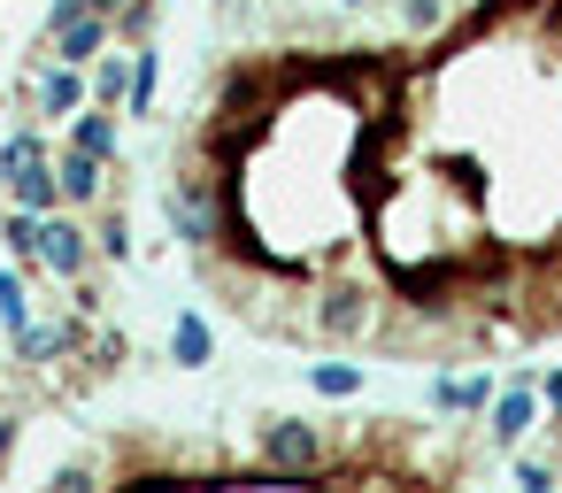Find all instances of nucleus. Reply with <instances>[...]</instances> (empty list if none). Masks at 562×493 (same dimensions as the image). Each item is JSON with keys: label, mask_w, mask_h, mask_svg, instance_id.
Masks as SVG:
<instances>
[{"label": "nucleus", "mask_w": 562, "mask_h": 493, "mask_svg": "<svg viewBox=\"0 0 562 493\" xmlns=\"http://www.w3.org/2000/svg\"><path fill=\"white\" fill-rule=\"evenodd\" d=\"M86 101H93V70L55 63V55H32V70H24V116L32 124H70Z\"/></svg>", "instance_id": "1"}, {"label": "nucleus", "mask_w": 562, "mask_h": 493, "mask_svg": "<svg viewBox=\"0 0 562 493\" xmlns=\"http://www.w3.org/2000/svg\"><path fill=\"white\" fill-rule=\"evenodd\" d=\"M32 270H47L55 285H78L101 270V247H93V224H78V209H55L40 216V247H32Z\"/></svg>", "instance_id": "2"}, {"label": "nucleus", "mask_w": 562, "mask_h": 493, "mask_svg": "<svg viewBox=\"0 0 562 493\" xmlns=\"http://www.w3.org/2000/svg\"><path fill=\"white\" fill-rule=\"evenodd\" d=\"M370 324H378V293H370L362 278L316 285V301H308V332H316V339L347 347V339H370Z\"/></svg>", "instance_id": "3"}, {"label": "nucleus", "mask_w": 562, "mask_h": 493, "mask_svg": "<svg viewBox=\"0 0 562 493\" xmlns=\"http://www.w3.org/2000/svg\"><path fill=\"white\" fill-rule=\"evenodd\" d=\"M539 401H547V393H539V378H531V370H516V378L485 401V447H501V455H508V447H524V432L539 424Z\"/></svg>", "instance_id": "4"}, {"label": "nucleus", "mask_w": 562, "mask_h": 493, "mask_svg": "<svg viewBox=\"0 0 562 493\" xmlns=\"http://www.w3.org/2000/svg\"><path fill=\"white\" fill-rule=\"evenodd\" d=\"M109 47H116V24H109L101 9H86L78 24H47V32H40V55H55V63H78V70H93Z\"/></svg>", "instance_id": "5"}, {"label": "nucleus", "mask_w": 562, "mask_h": 493, "mask_svg": "<svg viewBox=\"0 0 562 493\" xmlns=\"http://www.w3.org/2000/svg\"><path fill=\"white\" fill-rule=\"evenodd\" d=\"M63 139H70V147H86V155H101V163H124V124H116V109H109V101H86V109L63 124Z\"/></svg>", "instance_id": "6"}, {"label": "nucleus", "mask_w": 562, "mask_h": 493, "mask_svg": "<svg viewBox=\"0 0 562 493\" xmlns=\"http://www.w3.org/2000/svg\"><path fill=\"white\" fill-rule=\"evenodd\" d=\"M493 393H501L493 370H462V378H431V385H424V401H431L439 416H477Z\"/></svg>", "instance_id": "7"}, {"label": "nucleus", "mask_w": 562, "mask_h": 493, "mask_svg": "<svg viewBox=\"0 0 562 493\" xmlns=\"http://www.w3.org/2000/svg\"><path fill=\"white\" fill-rule=\"evenodd\" d=\"M0 201H16V209H32V216L70 209V201H63V178H55V155H47V163H32L24 178H9V186H0Z\"/></svg>", "instance_id": "8"}, {"label": "nucleus", "mask_w": 562, "mask_h": 493, "mask_svg": "<svg viewBox=\"0 0 562 493\" xmlns=\"http://www.w3.org/2000/svg\"><path fill=\"white\" fill-rule=\"evenodd\" d=\"M170 362H178V370H209V362H216V324H209L201 309H178V324H170Z\"/></svg>", "instance_id": "9"}, {"label": "nucleus", "mask_w": 562, "mask_h": 493, "mask_svg": "<svg viewBox=\"0 0 562 493\" xmlns=\"http://www.w3.org/2000/svg\"><path fill=\"white\" fill-rule=\"evenodd\" d=\"M93 247H101V262H132V216H124V193H109V201L93 209Z\"/></svg>", "instance_id": "10"}, {"label": "nucleus", "mask_w": 562, "mask_h": 493, "mask_svg": "<svg viewBox=\"0 0 562 493\" xmlns=\"http://www.w3.org/2000/svg\"><path fill=\"white\" fill-rule=\"evenodd\" d=\"M301 378H308V385H316L324 401H355V393L370 385V370H362V362H339V355H331V362H308Z\"/></svg>", "instance_id": "11"}, {"label": "nucleus", "mask_w": 562, "mask_h": 493, "mask_svg": "<svg viewBox=\"0 0 562 493\" xmlns=\"http://www.w3.org/2000/svg\"><path fill=\"white\" fill-rule=\"evenodd\" d=\"M401 16H408V32H439L447 0H401Z\"/></svg>", "instance_id": "12"}, {"label": "nucleus", "mask_w": 562, "mask_h": 493, "mask_svg": "<svg viewBox=\"0 0 562 493\" xmlns=\"http://www.w3.org/2000/svg\"><path fill=\"white\" fill-rule=\"evenodd\" d=\"M554 470H562V462H539V455H524V462H516V478H524V485H554Z\"/></svg>", "instance_id": "13"}, {"label": "nucleus", "mask_w": 562, "mask_h": 493, "mask_svg": "<svg viewBox=\"0 0 562 493\" xmlns=\"http://www.w3.org/2000/svg\"><path fill=\"white\" fill-rule=\"evenodd\" d=\"M539 393H547V408L562 416V370H547V378H539ZM554 432H562V424H554Z\"/></svg>", "instance_id": "14"}, {"label": "nucleus", "mask_w": 562, "mask_h": 493, "mask_svg": "<svg viewBox=\"0 0 562 493\" xmlns=\"http://www.w3.org/2000/svg\"><path fill=\"white\" fill-rule=\"evenodd\" d=\"M93 9H101V16H109V24H116V16H124V9H132V0H93Z\"/></svg>", "instance_id": "15"}, {"label": "nucleus", "mask_w": 562, "mask_h": 493, "mask_svg": "<svg viewBox=\"0 0 562 493\" xmlns=\"http://www.w3.org/2000/svg\"><path fill=\"white\" fill-rule=\"evenodd\" d=\"M347 9H370V0H347Z\"/></svg>", "instance_id": "16"}]
</instances>
